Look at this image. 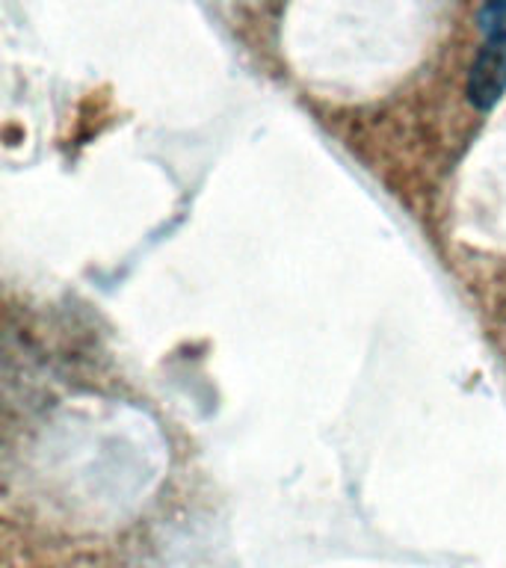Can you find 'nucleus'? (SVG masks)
<instances>
[{
  "label": "nucleus",
  "mask_w": 506,
  "mask_h": 568,
  "mask_svg": "<svg viewBox=\"0 0 506 568\" xmlns=\"http://www.w3.org/2000/svg\"><path fill=\"white\" fill-rule=\"evenodd\" d=\"M483 44L468 69V101L488 113L506 95V0H486L477 12Z\"/></svg>",
  "instance_id": "nucleus-1"
}]
</instances>
